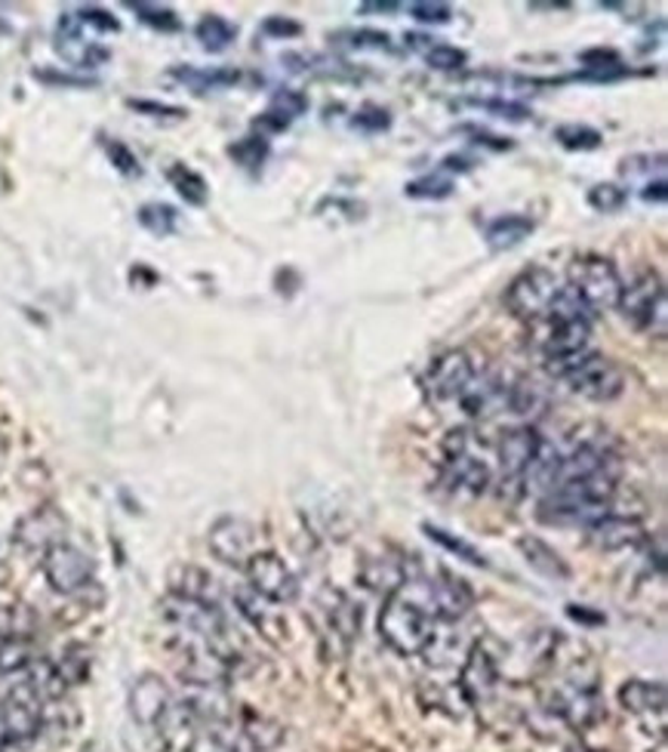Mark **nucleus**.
<instances>
[{
    "mask_svg": "<svg viewBox=\"0 0 668 752\" xmlns=\"http://www.w3.org/2000/svg\"><path fill=\"white\" fill-rule=\"evenodd\" d=\"M567 614H570L573 620H582V623H604V614H592V611L582 608V604H570Z\"/></svg>",
    "mask_w": 668,
    "mask_h": 752,
    "instance_id": "obj_57",
    "label": "nucleus"
},
{
    "mask_svg": "<svg viewBox=\"0 0 668 752\" xmlns=\"http://www.w3.org/2000/svg\"><path fill=\"white\" fill-rule=\"evenodd\" d=\"M453 179H447V176L440 174H428V176H420V179H413V182H407L403 186V194L407 197H416V201H447L450 194H453Z\"/></svg>",
    "mask_w": 668,
    "mask_h": 752,
    "instance_id": "obj_37",
    "label": "nucleus"
},
{
    "mask_svg": "<svg viewBox=\"0 0 668 752\" xmlns=\"http://www.w3.org/2000/svg\"><path fill=\"white\" fill-rule=\"evenodd\" d=\"M475 380V361L465 348H450V352H440L438 358L428 365V373H425V388L432 398L438 402H450V398H459L465 386Z\"/></svg>",
    "mask_w": 668,
    "mask_h": 752,
    "instance_id": "obj_10",
    "label": "nucleus"
},
{
    "mask_svg": "<svg viewBox=\"0 0 668 752\" xmlns=\"http://www.w3.org/2000/svg\"><path fill=\"white\" fill-rule=\"evenodd\" d=\"M435 38H428V35H416V31H410V35H403V43L410 47V50H422V53H428L435 43H432Z\"/></svg>",
    "mask_w": 668,
    "mask_h": 752,
    "instance_id": "obj_56",
    "label": "nucleus"
},
{
    "mask_svg": "<svg viewBox=\"0 0 668 752\" xmlns=\"http://www.w3.org/2000/svg\"><path fill=\"white\" fill-rule=\"evenodd\" d=\"M517 549H521L524 561L530 564V571H536L539 577L554 579V583L570 579V564L561 559V552L552 549L545 540H539V537H521V540H517Z\"/></svg>",
    "mask_w": 668,
    "mask_h": 752,
    "instance_id": "obj_23",
    "label": "nucleus"
},
{
    "mask_svg": "<svg viewBox=\"0 0 668 752\" xmlns=\"http://www.w3.org/2000/svg\"><path fill=\"white\" fill-rule=\"evenodd\" d=\"M579 62L586 65V75H607V78H626L629 72L622 68V59H619V53L616 50H586L582 56H579Z\"/></svg>",
    "mask_w": 668,
    "mask_h": 752,
    "instance_id": "obj_38",
    "label": "nucleus"
},
{
    "mask_svg": "<svg viewBox=\"0 0 668 752\" xmlns=\"http://www.w3.org/2000/svg\"><path fill=\"white\" fill-rule=\"evenodd\" d=\"M136 219H139V226H142L145 232H152L154 238H170V234L179 229V211L170 207V204H160V201L142 204L139 213H136Z\"/></svg>",
    "mask_w": 668,
    "mask_h": 752,
    "instance_id": "obj_32",
    "label": "nucleus"
},
{
    "mask_svg": "<svg viewBox=\"0 0 668 752\" xmlns=\"http://www.w3.org/2000/svg\"><path fill=\"white\" fill-rule=\"evenodd\" d=\"M241 734L247 737V743L256 752H271L284 743V728L266 715H247V722L241 725Z\"/></svg>",
    "mask_w": 668,
    "mask_h": 752,
    "instance_id": "obj_31",
    "label": "nucleus"
},
{
    "mask_svg": "<svg viewBox=\"0 0 668 752\" xmlns=\"http://www.w3.org/2000/svg\"><path fill=\"white\" fill-rule=\"evenodd\" d=\"M401 10V3H391V0H370V3H361L358 7V13L361 16H370V13H398Z\"/></svg>",
    "mask_w": 668,
    "mask_h": 752,
    "instance_id": "obj_55",
    "label": "nucleus"
},
{
    "mask_svg": "<svg viewBox=\"0 0 668 752\" xmlns=\"http://www.w3.org/2000/svg\"><path fill=\"white\" fill-rule=\"evenodd\" d=\"M127 10H133L136 20L142 25H149L154 31H164V35H172L182 28V20L176 16V10L170 7H160V3H142V0H130Z\"/></svg>",
    "mask_w": 668,
    "mask_h": 752,
    "instance_id": "obj_33",
    "label": "nucleus"
},
{
    "mask_svg": "<svg viewBox=\"0 0 668 752\" xmlns=\"http://www.w3.org/2000/svg\"><path fill=\"white\" fill-rule=\"evenodd\" d=\"M38 660V648L22 636L0 638V675H13L35 666Z\"/></svg>",
    "mask_w": 668,
    "mask_h": 752,
    "instance_id": "obj_30",
    "label": "nucleus"
},
{
    "mask_svg": "<svg viewBox=\"0 0 668 752\" xmlns=\"http://www.w3.org/2000/svg\"><path fill=\"white\" fill-rule=\"evenodd\" d=\"M293 120L290 117H284L281 112H274V109H268L266 115H259L256 120H253V127L259 130V136H266V133H284L286 127H290Z\"/></svg>",
    "mask_w": 668,
    "mask_h": 752,
    "instance_id": "obj_52",
    "label": "nucleus"
},
{
    "mask_svg": "<svg viewBox=\"0 0 668 752\" xmlns=\"http://www.w3.org/2000/svg\"><path fill=\"white\" fill-rule=\"evenodd\" d=\"M361 579L373 589V592H385V596H395L407 583V571H403L401 561L395 559H367L361 571Z\"/></svg>",
    "mask_w": 668,
    "mask_h": 752,
    "instance_id": "obj_27",
    "label": "nucleus"
},
{
    "mask_svg": "<svg viewBox=\"0 0 668 752\" xmlns=\"http://www.w3.org/2000/svg\"><path fill=\"white\" fill-rule=\"evenodd\" d=\"M554 293H557L554 271H549L545 266H534V269L521 271L515 281L509 284V290H505V309L512 311L515 318L536 321V318L545 315Z\"/></svg>",
    "mask_w": 668,
    "mask_h": 752,
    "instance_id": "obj_9",
    "label": "nucleus"
},
{
    "mask_svg": "<svg viewBox=\"0 0 668 752\" xmlns=\"http://www.w3.org/2000/svg\"><path fill=\"white\" fill-rule=\"evenodd\" d=\"M554 139L567 152H594V149L604 145V133L589 127V124H564V127L554 130Z\"/></svg>",
    "mask_w": 668,
    "mask_h": 752,
    "instance_id": "obj_35",
    "label": "nucleus"
},
{
    "mask_svg": "<svg viewBox=\"0 0 668 752\" xmlns=\"http://www.w3.org/2000/svg\"><path fill=\"white\" fill-rule=\"evenodd\" d=\"M167 179H170L176 194H179L185 204H191V207H204V204L210 201V186H207V179L197 174V170H191L189 164H182V161L170 164Z\"/></svg>",
    "mask_w": 668,
    "mask_h": 752,
    "instance_id": "obj_29",
    "label": "nucleus"
},
{
    "mask_svg": "<svg viewBox=\"0 0 668 752\" xmlns=\"http://www.w3.org/2000/svg\"><path fill=\"white\" fill-rule=\"evenodd\" d=\"M422 534H425V537H428L432 543L444 546L447 552H453L457 559L468 561V564H475V568H487V559L477 552L472 543H465L462 537H457V534H450V531L438 527V524H422Z\"/></svg>",
    "mask_w": 668,
    "mask_h": 752,
    "instance_id": "obj_34",
    "label": "nucleus"
},
{
    "mask_svg": "<svg viewBox=\"0 0 668 752\" xmlns=\"http://www.w3.org/2000/svg\"><path fill=\"white\" fill-rule=\"evenodd\" d=\"M40 731V694L28 681L0 700V750L20 747Z\"/></svg>",
    "mask_w": 668,
    "mask_h": 752,
    "instance_id": "obj_7",
    "label": "nucleus"
},
{
    "mask_svg": "<svg viewBox=\"0 0 668 752\" xmlns=\"http://www.w3.org/2000/svg\"><path fill=\"white\" fill-rule=\"evenodd\" d=\"M542 450V438L534 425H515L509 432H502L499 438V466H502V484H521L530 469H534L536 457Z\"/></svg>",
    "mask_w": 668,
    "mask_h": 752,
    "instance_id": "obj_12",
    "label": "nucleus"
},
{
    "mask_svg": "<svg viewBox=\"0 0 668 752\" xmlns=\"http://www.w3.org/2000/svg\"><path fill=\"white\" fill-rule=\"evenodd\" d=\"M616 309L626 315L631 328H638L647 336L663 340L668 333V299L666 284L656 271H644L634 278L629 288H622L619 306Z\"/></svg>",
    "mask_w": 668,
    "mask_h": 752,
    "instance_id": "obj_3",
    "label": "nucleus"
},
{
    "mask_svg": "<svg viewBox=\"0 0 668 752\" xmlns=\"http://www.w3.org/2000/svg\"><path fill=\"white\" fill-rule=\"evenodd\" d=\"M629 204V192L616 182H598L589 189V207L598 213H619Z\"/></svg>",
    "mask_w": 668,
    "mask_h": 752,
    "instance_id": "obj_39",
    "label": "nucleus"
},
{
    "mask_svg": "<svg viewBox=\"0 0 668 752\" xmlns=\"http://www.w3.org/2000/svg\"><path fill=\"white\" fill-rule=\"evenodd\" d=\"M616 479L619 475H592L552 487V494L539 502V521L545 524H582L592 527L594 521L611 515V502L616 497Z\"/></svg>",
    "mask_w": 668,
    "mask_h": 752,
    "instance_id": "obj_2",
    "label": "nucleus"
},
{
    "mask_svg": "<svg viewBox=\"0 0 668 752\" xmlns=\"http://www.w3.org/2000/svg\"><path fill=\"white\" fill-rule=\"evenodd\" d=\"M234 601H237V611L253 623V629H259L271 641H281L286 636V620L271 608V601L256 596L249 586L241 589V592H234Z\"/></svg>",
    "mask_w": 668,
    "mask_h": 752,
    "instance_id": "obj_21",
    "label": "nucleus"
},
{
    "mask_svg": "<svg viewBox=\"0 0 668 752\" xmlns=\"http://www.w3.org/2000/svg\"><path fill=\"white\" fill-rule=\"evenodd\" d=\"M561 380L570 386V392L589 398V402H613L626 388L622 370L613 365L611 358L594 355V352H589L579 365H573Z\"/></svg>",
    "mask_w": 668,
    "mask_h": 752,
    "instance_id": "obj_8",
    "label": "nucleus"
},
{
    "mask_svg": "<svg viewBox=\"0 0 668 752\" xmlns=\"http://www.w3.org/2000/svg\"><path fill=\"white\" fill-rule=\"evenodd\" d=\"M554 713L561 718H567L573 728H589L594 718L601 715V697L594 688H586V685H570V688H561L552 700Z\"/></svg>",
    "mask_w": 668,
    "mask_h": 752,
    "instance_id": "obj_18",
    "label": "nucleus"
},
{
    "mask_svg": "<svg viewBox=\"0 0 668 752\" xmlns=\"http://www.w3.org/2000/svg\"><path fill=\"white\" fill-rule=\"evenodd\" d=\"M644 537V527L638 519H622V515H604L589 527V540L598 549H626Z\"/></svg>",
    "mask_w": 668,
    "mask_h": 752,
    "instance_id": "obj_24",
    "label": "nucleus"
},
{
    "mask_svg": "<svg viewBox=\"0 0 668 752\" xmlns=\"http://www.w3.org/2000/svg\"><path fill=\"white\" fill-rule=\"evenodd\" d=\"M262 35H268V38L274 40L299 38V35H303V25L296 20H286V16H268V20L262 22Z\"/></svg>",
    "mask_w": 668,
    "mask_h": 752,
    "instance_id": "obj_50",
    "label": "nucleus"
},
{
    "mask_svg": "<svg viewBox=\"0 0 668 752\" xmlns=\"http://www.w3.org/2000/svg\"><path fill=\"white\" fill-rule=\"evenodd\" d=\"M56 53L75 68H99L112 59L108 47L84 38V25L75 20V13H62V20H59Z\"/></svg>",
    "mask_w": 668,
    "mask_h": 752,
    "instance_id": "obj_14",
    "label": "nucleus"
},
{
    "mask_svg": "<svg viewBox=\"0 0 668 752\" xmlns=\"http://www.w3.org/2000/svg\"><path fill=\"white\" fill-rule=\"evenodd\" d=\"M176 697L160 675H142L130 688V715L142 728H157L172 710Z\"/></svg>",
    "mask_w": 668,
    "mask_h": 752,
    "instance_id": "obj_13",
    "label": "nucleus"
},
{
    "mask_svg": "<svg viewBox=\"0 0 668 752\" xmlns=\"http://www.w3.org/2000/svg\"><path fill=\"white\" fill-rule=\"evenodd\" d=\"M564 752H592L589 747H582V743H576V747H570V750H564Z\"/></svg>",
    "mask_w": 668,
    "mask_h": 752,
    "instance_id": "obj_58",
    "label": "nucleus"
},
{
    "mask_svg": "<svg viewBox=\"0 0 668 752\" xmlns=\"http://www.w3.org/2000/svg\"><path fill=\"white\" fill-rule=\"evenodd\" d=\"M570 288L582 296V303L598 315V311H611L619 306L622 296V278L607 256H579L570 266Z\"/></svg>",
    "mask_w": 668,
    "mask_h": 752,
    "instance_id": "obj_4",
    "label": "nucleus"
},
{
    "mask_svg": "<svg viewBox=\"0 0 668 752\" xmlns=\"http://www.w3.org/2000/svg\"><path fill=\"white\" fill-rule=\"evenodd\" d=\"M619 703L631 715H663L666 713V685L647 681V678H631L619 688Z\"/></svg>",
    "mask_w": 668,
    "mask_h": 752,
    "instance_id": "obj_22",
    "label": "nucleus"
},
{
    "mask_svg": "<svg viewBox=\"0 0 668 752\" xmlns=\"http://www.w3.org/2000/svg\"><path fill=\"white\" fill-rule=\"evenodd\" d=\"M641 197H644L647 204H666V179L659 176L656 182H647V186H644V192H641Z\"/></svg>",
    "mask_w": 668,
    "mask_h": 752,
    "instance_id": "obj_54",
    "label": "nucleus"
},
{
    "mask_svg": "<svg viewBox=\"0 0 668 752\" xmlns=\"http://www.w3.org/2000/svg\"><path fill=\"white\" fill-rule=\"evenodd\" d=\"M499 681V663L497 657L487 651L484 641H477L475 648L468 651V660L462 666V675H459V688L462 694L468 697L472 703H480L484 697L493 694Z\"/></svg>",
    "mask_w": 668,
    "mask_h": 752,
    "instance_id": "obj_16",
    "label": "nucleus"
},
{
    "mask_svg": "<svg viewBox=\"0 0 668 752\" xmlns=\"http://www.w3.org/2000/svg\"><path fill=\"white\" fill-rule=\"evenodd\" d=\"M465 133L475 136L472 142H475V145H484V149H490V152H509V149H515V142H512V139H505V136H497V133H487V130H477V127H465Z\"/></svg>",
    "mask_w": 668,
    "mask_h": 752,
    "instance_id": "obj_51",
    "label": "nucleus"
},
{
    "mask_svg": "<svg viewBox=\"0 0 668 752\" xmlns=\"http://www.w3.org/2000/svg\"><path fill=\"white\" fill-rule=\"evenodd\" d=\"M43 577L59 596H77L93 583V561L72 543H53L43 552Z\"/></svg>",
    "mask_w": 668,
    "mask_h": 752,
    "instance_id": "obj_6",
    "label": "nucleus"
},
{
    "mask_svg": "<svg viewBox=\"0 0 668 752\" xmlns=\"http://www.w3.org/2000/svg\"><path fill=\"white\" fill-rule=\"evenodd\" d=\"M35 78L47 87H68V90H90L95 87V78H80V75H65L56 68H35Z\"/></svg>",
    "mask_w": 668,
    "mask_h": 752,
    "instance_id": "obj_47",
    "label": "nucleus"
},
{
    "mask_svg": "<svg viewBox=\"0 0 668 752\" xmlns=\"http://www.w3.org/2000/svg\"><path fill=\"white\" fill-rule=\"evenodd\" d=\"M127 105H130L133 112H139V115L160 117V120H182V117L189 115V112L179 109V105H164V102H152V99H127Z\"/></svg>",
    "mask_w": 668,
    "mask_h": 752,
    "instance_id": "obj_49",
    "label": "nucleus"
},
{
    "mask_svg": "<svg viewBox=\"0 0 668 752\" xmlns=\"http://www.w3.org/2000/svg\"><path fill=\"white\" fill-rule=\"evenodd\" d=\"M410 16L422 25H447L453 22V7L438 3V0H420V3H410Z\"/></svg>",
    "mask_w": 668,
    "mask_h": 752,
    "instance_id": "obj_45",
    "label": "nucleus"
},
{
    "mask_svg": "<svg viewBox=\"0 0 668 752\" xmlns=\"http://www.w3.org/2000/svg\"><path fill=\"white\" fill-rule=\"evenodd\" d=\"M339 43L351 47V50H391V35L388 31H376V28H358V31H343L336 35Z\"/></svg>",
    "mask_w": 668,
    "mask_h": 752,
    "instance_id": "obj_42",
    "label": "nucleus"
},
{
    "mask_svg": "<svg viewBox=\"0 0 668 752\" xmlns=\"http://www.w3.org/2000/svg\"><path fill=\"white\" fill-rule=\"evenodd\" d=\"M459 402L465 407L468 417L475 420H487L493 417L497 410H505L509 407V386H502L499 380H475L465 386V392L459 395Z\"/></svg>",
    "mask_w": 668,
    "mask_h": 752,
    "instance_id": "obj_20",
    "label": "nucleus"
},
{
    "mask_svg": "<svg viewBox=\"0 0 668 752\" xmlns=\"http://www.w3.org/2000/svg\"><path fill=\"white\" fill-rule=\"evenodd\" d=\"M170 78L179 80L185 90L204 97V93H213V90H229V87H237L244 75L237 68H226V65H216V68H197V65H176L170 68Z\"/></svg>",
    "mask_w": 668,
    "mask_h": 752,
    "instance_id": "obj_19",
    "label": "nucleus"
},
{
    "mask_svg": "<svg viewBox=\"0 0 668 752\" xmlns=\"http://www.w3.org/2000/svg\"><path fill=\"white\" fill-rule=\"evenodd\" d=\"M440 170H444V174H468V170H475V157L447 155L440 161Z\"/></svg>",
    "mask_w": 668,
    "mask_h": 752,
    "instance_id": "obj_53",
    "label": "nucleus"
},
{
    "mask_svg": "<svg viewBox=\"0 0 668 752\" xmlns=\"http://www.w3.org/2000/svg\"><path fill=\"white\" fill-rule=\"evenodd\" d=\"M425 62H428V68H435V72H459V68L468 65V53L459 50V47H450V43H435V47L425 53Z\"/></svg>",
    "mask_w": 668,
    "mask_h": 752,
    "instance_id": "obj_41",
    "label": "nucleus"
},
{
    "mask_svg": "<svg viewBox=\"0 0 668 752\" xmlns=\"http://www.w3.org/2000/svg\"><path fill=\"white\" fill-rule=\"evenodd\" d=\"M102 149H105V155H108V161H112V167H115L117 174L130 176V179H136V176L142 174V167H139V157L133 155V149H130L127 142L102 136Z\"/></svg>",
    "mask_w": 668,
    "mask_h": 752,
    "instance_id": "obj_40",
    "label": "nucleus"
},
{
    "mask_svg": "<svg viewBox=\"0 0 668 752\" xmlns=\"http://www.w3.org/2000/svg\"><path fill=\"white\" fill-rule=\"evenodd\" d=\"M268 152H271L268 139L266 136H256V133L244 136V139H237L234 145H229L231 161H234V164H241L244 170H259V167L268 161Z\"/></svg>",
    "mask_w": 668,
    "mask_h": 752,
    "instance_id": "obj_36",
    "label": "nucleus"
},
{
    "mask_svg": "<svg viewBox=\"0 0 668 752\" xmlns=\"http://www.w3.org/2000/svg\"><path fill=\"white\" fill-rule=\"evenodd\" d=\"M210 552L226 564L244 568L253 556V527L244 519H219L207 534Z\"/></svg>",
    "mask_w": 668,
    "mask_h": 752,
    "instance_id": "obj_15",
    "label": "nucleus"
},
{
    "mask_svg": "<svg viewBox=\"0 0 668 752\" xmlns=\"http://www.w3.org/2000/svg\"><path fill=\"white\" fill-rule=\"evenodd\" d=\"M351 127L361 133H385L391 127V115L382 105H363L361 112H355L351 117Z\"/></svg>",
    "mask_w": 668,
    "mask_h": 752,
    "instance_id": "obj_46",
    "label": "nucleus"
},
{
    "mask_svg": "<svg viewBox=\"0 0 668 752\" xmlns=\"http://www.w3.org/2000/svg\"><path fill=\"white\" fill-rule=\"evenodd\" d=\"M194 38L207 53H226L231 43L237 40V25L219 13H207L204 20L194 25Z\"/></svg>",
    "mask_w": 668,
    "mask_h": 752,
    "instance_id": "obj_28",
    "label": "nucleus"
},
{
    "mask_svg": "<svg viewBox=\"0 0 668 752\" xmlns=\"http://www.w3.org/2000/svg\"><path fill=\"white\" fill-rule=\"evenodd\" d=\"M444 457H447V475L450 482L468 490V494H484L490 484V466L468 450V432L453 429L444 442Z\"/></svg>",
    "mask_w": 668,
    "mask_h": 752,
    "instance_id": "obj_11",
    "label": "nucleus"
},
{
    "mask_svg": "<svg viewBox=\"0 0 668 752\" xmlns=\"http://www.w3.org/2000/svg\"><path fill=\"white\" fill-rule=\"evenodd\" d=\"M271 109L281 112L284 117H290V120H296V117L306 115L308 97L306 93H299V90H278L274 99H271Z\"/></svg>",
    "mask_w": 668,
    "mask_h": 752,
    "instance_id": "obj_48",
    "label": "nucleus"
},
{
    "mask_svg": "<svg viewBox=\"0 0 668 752\" xmlns=\"http://www.w3.org/2000/svg\"><path fill=\"white\" fill-rule=\"evenodd\" d=\"M244 574L249 589L271 604H290L299 596V577L278 552H253L244 564Z\"/></svg>",
    "mask_w": 668,
    "mask_h": 752,
    "instance_id": "obj_5",
    "label": "nucleus"
},
{
    "mask_svg": "<svg viewBox=\"0 0 668 752\" xmlns=\"http://www.w3.org/2000/svg\"><path fill=\"white\" fill-rule=\"evenodd\" d=\"M75 20L80 22L84 28L99 31V35H117V31H120V22H117L108 10H102V7H80V10H75Z\"/></svg>",
    "mask_w": 668,
    "mask_h": 752,
    "instance_id": "obj_44",
    "label": "nucleus"
},
{
    "mask_svg": "<svg viewBox=\"0 0 668 752\" xmlns=\"http://www.w3.org/2000/svg\"><path fill=\"white\" fill-rule=\"evenodd\" d=\"M380 636L401 657L428 651L435 638V614L425 579H407L395 596H388L380 611Z\"/></svg>",
    "mask_w": 668,
    "mask_h": 752,
    "instance_id": "obj_1",
    "label": "nucleus"
},
{
    "mask_svg": "<svg viewBox=\"0 0 668 752\" xmlns=\"http://www.w3.org/2000/svg\"><path fill=\"white\" fill-rule=\"evenodd\" d=\"M536 222L527 216V213H505V216H497L490 226H487V247L493 253L512 251L517 244H524L530 234H534Z\"/></svg>",
    "mask_w": 668,
    "mask_h": 752,
    "instance_id": "obj_25",
    "label": "nucleus"
},
{
    "mask_svg": "<svg viewBox=\"0 0 668 752\" xmlns=\"http://www.w3.org/2000/svg\"><path fill=\"white\" fill-rule=\"evenodd\" d=\"M475 109H484V112H490L493 117H502V120H515V124H521V120H530L534 117V112L527 109V105H521V102H509V99H468Z\"/></svg>",
    "mask_w": 668,
    "mask_h": 752,
    "instance_id": "obj_43",
    "label": "nucleus"
},
{
    "mask_svg": "<svg viewBox=\"0 0 668 752\" xmlns=\"http://www.w3.org/2000/svg\"><path fill=\"white\" fill-rule=\"evenodd\" d=\"M65 527V521H62V515H59L56 509H38L35 515H28V519L22 521L20 531H16V540L22 543V546H28V549H50L53 543H62L59 540V531Z\"/></svg>",
    "mask_w": 668,
    "mask_h": 752,
    "instance_id": "obj_26",
    "label": "nucleus"
},
{
    "mask_svg": "<svg viewBox=\"0 0 668 752\" xmlns=\"http://www.w3.org/2000/svg\"><path fill=\"white\" fill-rule=\"evenodd\" d=\"M425 583H428V601H432L435 620H459L475 601L465 579L453 577V574H440V579H425Z\"/></svg>",
    "mask_w": 668,
    "mask_h": 752,
    "instance_id": "obj_17",
    "label": "nucleus"
}]
</instances>
